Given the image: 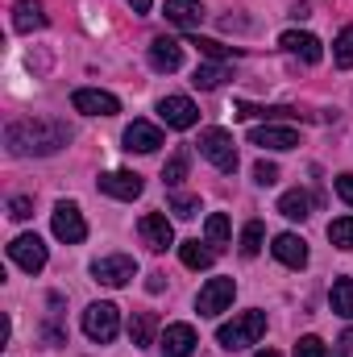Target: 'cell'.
<instances>
[{"label":"cell","mask_w":353,"mask_h":357,"mask_svg":"<svg viewBox=\"0 0 353 357\" xmlns=\"http://www.w3.org/2000/svg\"><path fill=\"white\" fill-rule=\"evenodd\" d=\"M71 137H75V129L59 116H21V121L4 125V146L13 158H50Z\"/></svg>","instance_id":"cell-1"},{"label":"cell","mask_w":353,"mask_h":357,"mask_svg":"<svg viewBox=\"0 0 353 357\" xmlns=\"http://www.w3.org/2000/svg\"><path fill=\"white\" fill-rule=\"evenodd\" d=\"M266 333V312H241V316H233L229 324H220L216 328V341H220V349H250V345H258Z\"/></svg>","instance_id":"cell-2"},{"label":"cell","mask_w":353,"mask_h":357,"mask_svg":"<svg viewBox=\"0 0 353 357\" xmlns=\"http://www.w3.org/2000/svg\"><path fill=\"white\" fill-rule=\"evenodd\" d=\"M195 146H200V154H204L216 171H225V175L237 171V146H233V133H225V129H204Z\"/></svg>","instance_id":"cell-3"},{"label":"cell","mask_w":353,"mask_h":357,"mask_svg":"<svg viewBox=\"0 0 353 357\" xmlns=\"http://www.w3.org/2000/svg\"><path fill=\"white\" fill-rule=\"evenodd\" d=\"M50 229H54V237L67 241V245H80V241L88 237V220H84V212H80L75 199H59V204H54Z\"/></svg>","instance_id":"cell-4"},{"label":"cell","mask_w":353,"mask_h":357,"mask_svg":"<svg viewBox=\"0 0 353 357\" xmlns=\"http://www.w3.org/2000/svg\"><path fill=\"white\" fill-rule=\"evenodd\" d=\"M233 291H237V282L233 278H208L204 287H200V295H195V312L200 316H220L229 303H233Z\"/></svg>","instance_id":"cell-5"},{"label":"cell","mask_w":353,"mask_h":357,"mask_svg":"<svg viewBox=\"0 0 353 357\" xmlns=\"http://www.w3.org/2000/svg\"><path fill=\"white\" fill-rule=\"evenodd\" d=\"M117 328H121V312L112 303H91L88 312H84V333L96 345H108L117 337Z\"/></svg>","instance_id":"cell-6"},{"label":"cell","mask_w":353,"mask_h":357,"mask_svg":"<svg viewBox=\"0 0 353 357\" xmlns=\"http://www.w3.org/2000/svg\"><path fill=\"white\" fill-rule=\"evenodd\" d=\"M8 258L17 262L21 270H29V274H38V270L46 266V241L38 237V233H21V237H13L8 241Z\"/></svg>","instance_id":"cell-7"},{"label":"cell","mask_w":353,"mask_h":357,"mask_svg":"<svg viewBox=\"0 0 353 357\" xmlns=\"http://www.w3.org/2000/svg\"><path fill=\"white\" fill-rule=\"evenodd\" d=\"M133 274H137V262L129 254H108V258L91 262V278L104 287H125V282H133Z\"/></svg>","instance_id":"cell-8"},{"label":"cell","mask_w":353,"mask_h":357,"mask_svg":"<svg viewBox=\"0 0 353 357\" xmlns=\"http://www.w3.org/2000/svg\"><path fill=\"white\" fill-rule=\"evenodd\" d=\"M71 104H75V112H84V116H117V112H121V100H117L112 91H100V88H80L71 96Z\"/></svg>","instance_id":"cell-9"},{"label":"cell","mask_w":353,"mask_h":357,"mask_svg":"<svg viewBox=\"0 0 353 357\" xmlns=\"http://www.w3.org/2000/svg\"><path fill=\"white\" fill-rule=\"evenodd\" d=\"M137 233H142V241H146L154 254H163V250L175 245V229H171V220H167L163 212H146V216L137 220Z\"/></svg>","instance_id":"cell-10"},{"label":"cell","mask_w":353,"mask_h":357,"mask_svg":"<svg viewBox=\"0 0 353 357\" xmlns=\"http://www.w3.org/2000/svg\"><path fill=\"white\" fill-rule=\"evenodd\" d=\"M158 116L171 125V129H191L200 121V108L187 100V96H163L158 100Z\"/></svg>","instance_id":"cell-11"},{"label":"cell","mask_w":353,"mask_h":357,"mask_svg":"<svg viewBox=\"0 0 353 357\" xmlns=\"http://www.w3.org/2000/svg\"><path fill=\"white\" fill-rule=\"evenodd\" d=\"M250 146H258V150H295L299 133L287 129V125H258V129H250Z\"/></svg>","instance_id":"cell-12"},{"label":"cell","mask_w":353,"mask_h":357,"mask_svg":"<svg viewBox=\"0 0 353 357\" xmlns=\"http://www.w3.org/2000/svg\"><path fill=\"white\" fill-rule=\"evenodd\" d=\"M270 254H274L283 266H291V270L308 266V241H303L299 233H278V237H274V245H270Z\"/></svg>","instance_id":"cell-13"},{"label":"cell","mask_w":353,"mask_h":357,"mask_svg":"<svg viewBox=\"0 0 353 357\" xmlns=\"http://www.w3.org/2000/svg\"><path fill=\"white\" fill-rule=\"evenodd\" d=\"M100 191L112 195V199H137L146 191V183L133 171H108V175H100Z\"/></svg>","instance_id":"cell-14"},{"label":"cell","mask_w":353,"mask_h":357,"mask_svg":"<svg viewBox=\"0 0 353 357\" xmlns=\"http://www.w3.org/2000/svg\"><path fill=\"white\" fill-rule=\"evenodd\" d=\"M278 46H283L287 54H299L303 63H320V59H324L320 38H316V33H303V29H287V33L278 38Z\"/></svg>","instance_id":"cell-15"},{"label":"cell","mask_w":353,"mask_h":357,"mask_svg":"<svg viewBox=\"0 0 353 357\" xmlns=\"http://www.w3.org/2000/svg\"><path fill=\"white\" fill-rule=\"evenodd\" d=\"M158 146H163V129H158V125L133 121V125L125 129V150H129V154H154Z\"/></svg>","instance_id":"cell-16"},{"label":"cell","mask_w":353,"mask_h":357,"mask_svg":"<svg viewBox=\"0 0 353 357\" xmlns=\"http://www.w3.org/2000/svg\"><path fill=\"white\" fill-rule=\"evenodd\" d=\"M195 328L191 324H167V333H163V357H191L195 354Z\"/></svg>","instance_id":"cell-17"},{"label":"cell","mask_w":353,"mask_h":357,"mask_svg":"<svg viewBox=\"0 0 353 357\" xmlns=\"http://www.w3.org/2000/svg\"><path fill=\"white\" fill-rule=\"evenodd\" d=\"M150 67L154 71H179L183 67V46H179L175 38H154L150 42Z\"/></svg>","instance_id":"cell-18"},{"label":"cell","mask_w":353,"mask_h":357,"mask_svg":"<svg viewBox=\"0 0 353 357\" xmlns=\"http://www.w3.org/2000/svg\"><path fill=\"white\" fill-rule=\"evenodd\" d=\"M233 116H241V121H266V125H274V121H295L299 112H295V108H287V104L262 108V104H246V100H237V104H233Z\"/></svg>","instance_id":"cell-19"},{"label":"cell","mask_w":353,"mask_h":357,"mask_svg":"<svg viewBox=\"0 0 353 357\" xmlns=\"http://www.w3.org/2000/svg\"><path fill=\"white\" fill-rule=\"evenodd\" d=\"M46 25V13H42V0H13V29L17 33H33Z\"/></svg>","instance_id":"cell-20"},{"label":"cell","mask_w":353,"mask_h":357,"mask_svg":"<svg viewBox=\"0 0 353 357\" xmlns=\"http://www.w3.org/2000/svg\"><path fill=\"white\" fill-rule=\"evenodd\" d=\"M167 21L183 25V29H195L204 21V4L200 0H167Z\"/></svg>","instance_id":"cell-21"},{"label":"cell","mask_w":353,"mask_h":357,"mask_svg":"<svg viewBox=\"0 0 353 357\" xmlns=\"http://www.w3.org/2000/svg\"><path fill=\"white\" fill-rule=\"evenodd\" d=\"M278 212H283L287 220H308V216H312V195L295 187V191H287V195L278 199Z\"/></svg>","instance_id":"cell-22"},{"label":"cell","mask_w":353,"mask_h":357,"mask_svg":"<svg viewBox=\"0 0 353 357\" xmlns=\"http://www.w3.org/2000/svg\"><path fill=\"white\" fill-rule=\"evenodd\" d=\"M329 303H333L337 316L353 320V278H333V287H329Z\"/></svg>","instance_id":"cell-23"},{"label":"cell","mask_w":353,"mask_h":357,"mask_svg":"<svg viewBox=\"0 0 353 357\" xmlns=\"http://www.w3.org/2000/svg\"><path fill=\"white\" fill-rule=\"evenodd\" d=\"M179 258H183V266H191V270H208L216 262V250H208L200 241H183L179 245Z\"/></svg>","instance_id":"cell-24"},{"label":"cell","mask_w":353,"mask_h":357,"mask_svg":"<svg viewBox=\"0 0 353 357\" xmlns=\"http://www.w3.org/2000/svg\"><path fill=\"white\" fill-rule=\"evenodd\" d=\"M187 46H195V50H200L204 59H212V63H225V59H237V54H241L237 46H225V42H216V38H200V33H195Z\"/></svg>","instance_id":"cell-25"},{"label":"cell","mask_w":353,"mask_h":357,"mask_svg":"<svg viewBox=\"0 0 353 357\" xmlns=\"http://www.w3.org/2000/svg\"><path fill=\"white\" fill-rule=\"evenodd\" d=\"M154 333H158V316H154V312H133V320H129V337H133V345H150Z\"/></svg>","instance_id":"cell-26"},{"label":"cell","mask_w":353,"mask_h":357,"mask_svg":"<svg viewBox=\"0 0 353 357\" xmlns=\"http://www.w3.org/2000/svg\"><path fill=\"white\" fill-rule=\"evenodd\" d=\"M225 79H229V71H225L220 63H200V67H195V75H191V84H195L200 91H216Z\"/></svg>","instance_id":"cell-27"},{"label":"cell","mask_w":353,"mask_h":357,"mask_svg":"<svg viewBox=\"0 0 353 357\" xmlns=\"http://www.w3.org/2000/svg\"><path fill=\"white\" fill-rule=\"evenodd\" d=\"M262 241H266L262 220H250V225L241 229V258H258V254H262Z\"/></svg>","instance_id":"cell-28"},{"label":"cell","mask_w":353,"mask_h":357,"mask_svg":"<svg viewBox=\"0 0 353 357\" xmlns=\"http://www.w3.org/2000/svg\"><path fill=\"white\" fill-rule=\"evenodd\" d=\"M333 63H337L341 71L353 67V25H345V29L337 33V42H333Z\"/></svg>","instance_id":"cell-29"},{"label":"cell","mask_w":353,"mask_h":357,"mask_svg":"<svg viewBox=\"0 0 353 357\" xmlns=\"http://www.w3.org/2000/svg\"><path fill=\"white\" fill-rule=\"evenodd\" d=\"M187 167H191V154H187V150L171 154V162L163 167V183H167V187H179V183L187 178Z\"/></svg>","instance_id":"cell-30"},{"label":"cell","mask_w":353,"mask_h":357,"mask_svg":"<svg viewBox=\"0 0 353 357\" xmlns=\"http://www.w3.org/2000/svg\"><path fill=\"white\" fill-rule=\"evenodd\" d=\"M329 241H333L337 250H353V216H337V220L329 225Z\"/></svg>","instance_id":"cell-31"},{"label":"cell","mask_w":353,"mask_h":357,"mask_svg":"<svg viewBox=\"0 0 353 357\" xmlns=\"http://www.w3.org/2000/svg\"><path fill=\"white\" fill-rule=\"evenodd\" d=\"M204 233H208V245H225L229 233H233V229H229V216H225V212H212L208 225H204Z\"/></svg>","instance_id":"cell-32"},{"label":"cell","mask_w":353,"mask_h":357,"mask_svg":"<svg viewBox=\"0 0 353 357\" xmlns=\"http://www.w3.org/2000/svg\"><path fill=\"white\" fill-rule=\"evenodd\" d=\"M171 212H175L179 220H191V216L200 212V195H183V191H175V195H171Z\"/></svg>","instance_id":"cell-33"},{"label":"cell","mask_w":353,"mask_h":357,"mask_svg":"<svg viewBox=\"0 0 353 357\" xmlns=\"http://www.w3.org/2000/svg\"><path fill=\"white\" fill-rule=\"evenodd\" d=\"M8 216H13V220H29V216H33V199H29V195H13V199H8Z\"/></svg>","instance_id":"cell-34"},{"label":"cell","mask_w":353,"mask_h":357,"mask_svg":"<svg viewBox=\"0 0 353 357\" xmlns=\"http://www.w3.org/2000/svg\"><path fill=\"white\" fill-rule=\"evenodd\" d=\"M254 183H258V187H274V183H278V167H274V162H254Z\"/></svg>","instance_id":"cell-35"},{"label":"cell","mask_w":353,"mask_h":357,"mask_svg":"<svg viewBox=\"0 0 353 357\" xmlns=\"http://www.w3.org/2000/svg\"><path fill=\"white\" fill-rule=\"evenodd\" d=\"M295 357H324V341H320V337H299Z\"/></svg>","instance_id":"cell-36"},{"label":"cell","mask_w":353,"mask_h":357,"mask_svg":"<svg viewBox=\"0 0 353 357\" xmlns=\"http://www.w3.org/2000/svg\"><path fill=\"white\" fill-rule=\"evenodd\" d=\"M337 195L353 208V175H337Z\"/></svg>","instance_id":"cell-37"},{"label":"cell","mask_w":353,"mask_h":357,"mask_svg":"<svg viewBox=\"0 0 353 357\" xmlns=\"http://www.w3.org/2000/svg\"><path fill=\"white\" fill-rule=\"evenodd\" d=\"M146 287H150V291H154V295H158V291H163V287H167V274H163V270H154V274H150V278H146Z\"/></svg>","instance_id":"cell-38"},{"label":"cell","mask_w":353,"mask_h":357,"mask_svg":"<svg viewBox=\"0 0 353 357\" xmlns=\"http://www.w3.org/2000/svg\"><path fill=\"white\" fill-rule=\"evenodd\" d=\"M341 345H345V349H341V354H333V357H345V354H353V328L345 333V337H341Z\"/></svg>","instance_id":"cell-39"},{"label":"cell","mask_w":353,"mask_h":357,"mask_svg":"<svg viewBox=\"0 0 353 357\" xmlns=\"http://www.w3.org/2000/svg\"><path fill=\"white\" fill-rule=\"evenodd\" d=\"M129 4H133V13H150V4H154V0H129Z\"/></svg>","instance_id":"cell-40"},{"label":"cell","mask_w":353,"mask_h":357,"mask_svg":"<svg viewBox=\"0 0 353 357\" xmlns=\"http://www.w3.org/2000/svg\"><path fill=\"white\" fill-rule=\"evenodd\" d=\"M258 357H283V354H274V349H258Z\"/></svg>","instance_id":"cell-41"}]
</instances>
